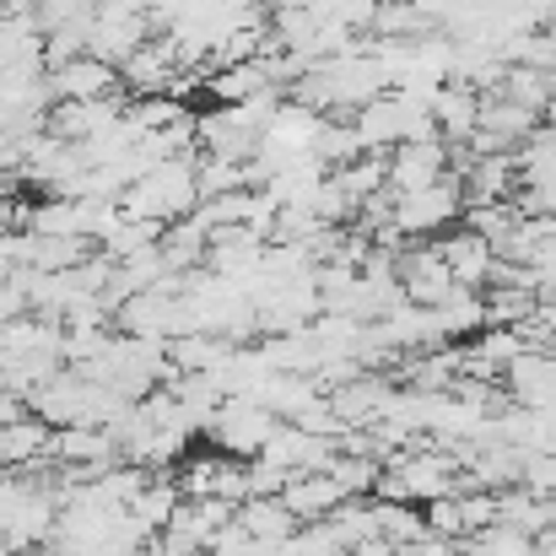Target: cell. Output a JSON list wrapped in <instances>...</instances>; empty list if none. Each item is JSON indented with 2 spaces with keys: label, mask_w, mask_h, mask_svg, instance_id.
<instances>
[{
  "label": "cell",
  "mask_w": 556,
  "mask_h": 556,
  "mask_svg": "<svg viewBox=\"0 0 556 556\" xmlns=\"http://www.w3.org/2000/svg\"><path fill=\"white\" fill-rule=\"evenodd\" d=\"M49 92H54V103H103V98L125 92V76H119V65H109L98 54H81V60L49 71Z\"/></svg>",
  "instance_id": "obj_1"
},
{
  "label": "cell",
  "mask_w": 556,
  "mask_h": 556,
  "mask_svg": "<svg viewBox=\"0 0 556 556\" xmlns=\"http://www.w3.org/2000/svg\"><path fill=\"white\" fill-rule=\"evenodd\" d=\"M443 141H400L389 157V194H421L443 185Z\"/></svg>",
  "instance_id": "obj_2"
},
{
  "label": "cell",
  "mask_w": 556,
  "mask_h": 556,
  "mask_svg": "<svg viewBox=\"0 0 556 556\" xmlns=\"http://www.w3.org/2000/svg\"><path fill=\"white\" fill-rule=\"evenodd\" d=\"M459 205H465V194L443 179V185L421 189V194H394V222L389 227H400V232H432V227L454 222Z\"/></svg>",
  "instance_id": "obj_3"
},
{
  "label": "cell",
  "mask_w": 556,
  "mask_h": 556,
  "mask_svg": "<svg viewBox=\"0 0 556 556\" xmlns=\"http://www.w3.org/2000/svg\"><path fill=\"white\" fill-rule=\"evenodd\" d=\"M508 389L525 410H556V357L546 352H519L508 363Z\"/></svg>",
  "instance_id": "obj_4"
},
{
  "label": "cell",
  "mask_w": 556,
  "mask_h": 556,
  "mask_svg": "<svg viewBox=\"0 0 556 556\" xmlns=\"http://www.w3.org/2000/svg\"><path fill=\"white\" fill-rule=\"evenodd\" d=\"M438 249H443V260H448V270H454V281H459L465 292H476V287H486V281L497 276V270H492L497 249H492L481 232H454V238H443Z\"/></svg>",
  "instance_id": "obj_5"
},
{
  "label": "cell",
  "mask_w": 556,
  "mask_h": 556,
  "mask_svg": "<svg viewBox=\"0 0 556 556\" xmlns=\"http://www.w3.org/2000/svg\"><path fill=\"white\" fill-rule=\"evenodd\" d=\"M238 525H243V535L254 541V546H287L303 525H298V514L281 503V497H249L243 508H238Z\"/></svg>",
  "instance_id": "obj_6"
},
{
  "label": "cell",
  "mask_w": 556,
  "mask_h": 556,
  "mask_svg": "<svg viewBox=\"0 0 556 556\" xmlns=\"http://www.w3.org/2000/svg\"><path fill=\"white\" fill-rule=\"evenodd\" d=\"M432 119L443 125V136H476L481 130V98L470 87H438L432 92Z\"/></svg>",
  "instance_id": "obj_7"
},
{
  "label": "cell",
  "mask_w": 556,
  "mask_h": 556,
  "mask_svg": "<svg viewBox=\"0 0 556 556\" xmlns=\"http://www.w3.org/2000/svg\"><path fill=\"white\" fill-rule=\"evenodd\" d=\"M16 205H11V189H5V174H0V222H11Z\"/></svg>",
  "instance_id": "obj_8"
}]
</instances>
